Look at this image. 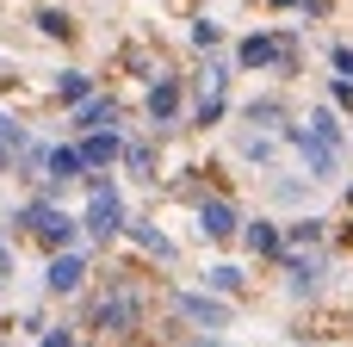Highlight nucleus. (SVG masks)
<instances>
[{
  "mask_svg": "<svg viewBox=\"0 0 353 347\" xmlns=\"http://www.w3.org/2000/svg\"><path fill=\"white\" fill-rule=\"evenodd\" d=\"M43 180H50V186H68V180H87V161H81V149H74V143H56V149L43 155Z\"/></svg>",
  "mask_w": 353,
  "mask_h": 347,
  "instance_id": "9b49d317",
  "label": "nucleus"
},
{
  "mask_svg": "<svg viewBox=\"0 0 353 347\" xmlns=\"http://www.w3.org/2000/svg\"><path fill=\"white\" fill-rule=\"evenodd\" d=\"M205 286H211L217 298H236V292L248 286V273H242V267H230V261H217V267L205 273Z\"/></svg>",
  "mask_w": 353,
  "mask_h": 347,
  "instance_id": "dca6fc26",
  "label": "nucleus"
},
{
  "mask_svg": "<svg viewBox=\"0 0 353 347\" xmlns=\"http://www.w3.org/2000/svg\"><path fill=\"white\" fill-rule=\"evenodd\" d=\"M242 242H248V255H261V261H279V255H285V236H279L267 217H254V224L242 230Z\"/></svg>",
  "mask_w": 353,
  "mask_h": 347,
  "instance_id": "f8f14e48",
  "label": "nucleus"
},
{
  "mask_svg": "<svg viewBox=\"0 0 353 347\" xmlns=\"http://www.w3.org/2000/svg\"><path fill=\"white\" fill-rule=\"evenodd\" d=\"M285 137H292V149L304 155V168H310L316 180H329V174L341 168V149H329V143H316V137H310L304 124H285Z\"/></svg>",
  "mask_w": 353,
  "mask_h": 347,
  "instance_id": "0eeeda50",
  "label": "nucleus"
},
{
  "mask_svg": "<svg viewBox=\"0 0 353 347\" xmlns=\"http://www.w3.org/2000/svg\"><path fill=\"white\" fill-rule=\"evenodd\" d=\"M112 124H118V99H112V93H87V99L68 112V130H81V137H87V130H112Z\"/></svg>",
  "mask_w": 353,
  "mask_h": 347,
  "instance_id": "1a4fd4ad",
  "label": "nucleus"
},
{
  "mask_svg": "<svg viewBox=\"0 0 353 347\" xmlns=\"http://www.w3.org/2000/svg\"><path fill=\"white\" fill-rule=\"evenodd\" d=\"M236 230H242V217H236V205H230L223 192L199 199V236H211V242H230Z\"/></svg>",
  "mask_w": 353,
  "mask_h": 347,
  "instance_id": "6e6552de",
  "label": "nucleus"
},
{
  "mask_svg": "<svg viewBox=\"0 0 353 347\" xmlns=\"http://www.w3.org/2000/svg\"><path fill=\"white\" fill-rule=\"evenodd\" d=\"M285 236V248H304V242H323V217H304V224H292V230H279Z\"/></svg>",
  "mask_w": 353,
  "mask_h": 347,
  "instance_id": "aec40b11",
  "label": "nucleus"
},
{
  "mask_svg": "<svg viewBox=\"0 0 353 347\" xmlns=\"http://www.w3.org/2000/svg\"><path fill=\"white\" fill-rule=\"evenodd\" d=\"M124 224H130V217H124V192H118L112 180H93V186H87V211H81V230L99 236V242H112Z\"/></svg>",
  "mask_w": 353,
  "mask_h": 347,
  "instance_id": "f257e3e1",
  "label": "nucleus"
},
{
  "mask_svg": "<svg viewBox=\"0 0 353 347\" xmlns=\"http://www.w3.org/2000/svg\"><path fill=\"white\" fill-rule=\"evenodd\" d=\"M118 161H124L137 180H155V149H149V143H124V155H118Z\"/></svg>",
  "mask_w": 353,
  "mask_h": 347,
  "instance_id": "f3484780",
  "label": "nucleus"
},
{
  "mask_svg": "<svg viewBox=\"0 0 353 347\" xmlns=\"http://www.w3.org/2000/svg\"><path fill=\"white\" fill-rule=\"evenodd\" d=\"M304 130H310L316 143H329V149H341V124H335V112H316V118H310Z\"/></svg>",
  "mask_w": 353,
  "mask_h": 347,
  "instance_id": "6ab92c4d",
  "label": "nucleus"
},
{
  "mask_svg": "<svg viewBox=\"0 0 353 347\" xmlns=\"http://www.w3.org/2000/svg\"><path fill=\"white\" fill-rule=\"evenodd\" d=\"M118 236H130V242H137L143 255H155V261H174V242H168L161 230H149V224H124Z\"/></svg>",
  "mask_w": 353,
  "mask_h": 347,
  "instance_id": "4468645a",
  "label": "nucleus"
},
{
  "mask_svg": "<svg viewBox=\"0 0 353 347\" xmlns=\"http://www.w3.org/2000/svg\"><path fill=\"white\" fill-rule=\"evenodd\" d=\"M335 68H341V75L353 81V50H347V43H335Z\"/></svg>",
  "mask_w": 353,
  "mask_h": 347,
  "instance_id": "b1692460",
  "label": "nucleus"
},
{
  "mask_svg": "<svg viewBox=\"0 0 353 347\" xmlns=\"http://www.w3.org/2000/svg\"><path fill=\"white\" fill-rule=\"evenodd\" d=\"M347 205H353V186H347Z\"/></svg>",
  "mask_w": 353,
  "mask_h": 347,
  "instance_id": "bb28decb",
  "label": "nucleus"
},
{
  "mask_svg": "<svg viewBox=\"0 0 353 347\" xmlns=\"http://www.w3.org/2000/svg\"><path fill=\"white\" fill-rule=\"evenodd\" d=\"M19 149H25V130H19L12 118H0V174L19 161Z\"/></svg>",
  "mask_w": 353,
  "mask_h": 347,
  "instance_id": "a211bd4d",
  "label": "nucleus"
},
{
  "mask_svg": "<svg viewBox=\"0 0 353 347\" xmlns=\"http://www.w3.org/2000/svg\"><path fill=\"white\" fill-rule=\"evenodd\" d=\"M192 347H223V341H192Z\"/></svg>",
  "mask_w": 353,
  "mask_h": 347,
  "instance_id": "a878e982",
  "label": "nucleus"
},
{
  "mask_svg": "<svg viewBox=\"0 0 353 347\" xmlns=\"http://www.w3.org/2000/svg\"><path fill=\"white\" fill-rule=\"evenodd\" d=\"M192 43L211 50V43H217V25H211V19H192Z\"/></svg>",
  "mask_w": 353,
  "mask_h": 347,
  "instance_id": "4be33fe9",
  "label": "nucleus"
},
{
  "mask_svg": "<svg viewBox=\"0 0 353 347\" xmlns=\"http://www.w3.org/2000/svg\"><path fill=\"white\" fill-rule=\"evenodd\" d=\"M329 99H335L341 112H353V81H347V75H335V87H329Z\"/></svg>",
  "mask_w": 353,
  "mask_h": 347,
  "instance_id": "412c9836",
  "label": "nucleus"
},
{
  "mask_svg": "<svg viewBox=\"0 0 353 347\" xmlns=\"http://www.w3.org/2000/svg\"><path fill=\"white\" fill-rule=\"evenodd\" d=\"M81 286H87V255H81V248H56L50 267H43V292H50V298H68V292H81Z\"/></svg>",
  "mask_w": 353,
  "mask_h": 347,
  "instance_id": "39448f33",
  "label": "nucleus"
},
{
  "mask_svg": "<svg viewBox=\"0 0 353 347\" xmlns=\"http://www.w3.org/2000/svg\"><path fill=\"white\" fill-rule=\"evenodd\" d=\"M87 93H93V75H87V68H62V75H56V99H62L68 112H74Z\"/></svg>",
  "mask_w": 353,
  "mask_h": 347,
  "instance_id": "ddd939ff",
  "label": "nucleus"
},
{
  "mask_svg": "<svg viewBox=\"0 0 353 347\" xmlns=\"http://www.w3.org/2000/svg\"><path fill=\"white\" fill-rule=\"evenodd\" d=\"M137 317H143V298H137L130 286H118V292H105V298L93 304V329H99V335H124V329H137Z\"/></svg>",
  "mask_w": 353,
  "mask_h": 347,
  "instance_id": "7ed1b4c3",
  "label": "nucleus"
},
{
  "mask_svg": "<svg viewBox=\"0 0 353 347\" xmlns=\"http://www.w3.org/2000/svg\"><path fill=\"white\" fill-rule=\"evenodd\" d=\"M37 347H74V329H43Z\"/></svg>",
  "mask_w": 353,
  "mask_h": 347,
  "instance_id": "5701e85b",
  "label": "nucleus"
},
{
  "mask_svg": "<svg viewBox=\"0 0 353 347\" xmlns=\"http://www.w3.org/2000/svg\"><path fill=\"white\" fill-rule=\"evenodd\" d=\"M143 106H149V124H155V130H168V124L180 118L186 93H180V81H174V75H155V81H149V99H143Z\"/></svg>",
  "mask_w": 353,
  "mask_h": 347,
  "instance_id": "423d86ee",
  "label": "nucleus"
},
{
  "mask_svg": "<svg viewBox=\"0 0 353 347\" xmlns=\"http://www.w3.org/2000/svg\"><path fill=\"white\" fill-rule=\"evenodd\" d=\"M74 149H81L87 174H99V168H112V161L124 155V137H118V130H87V137H81Z\"/></svg>",
  "mask_w": 353,
  "mask_h": 347,
  "instance_id": "9d476101",
  "label": "nucleus"
},
{
  "mask_svg": "<svg viewBox=\"0 0 353 347\" xmlns=\"http://www.w3.org/2000/svg\"><path fill=\"white\" fill-rule=\"evenodd\" d=\"M6 273H12V255H6V242H0V279H6Z\"/></svg>",
  "mask_w": 353,
  "mask_h": 347,
  "instance_id": "393cba45",
  "label": "nucleus"
},
{
  "mask_svg": "<svg viewBox=\"0 0 353 347\" xmlns=\"http://www.w3.org/2000/svg\"><path fill=\"white\" fill-rule=\"evenodd\" d=\"M25 230L56 255V248H74V236H81V217H68L62 205H50V199H31L25 205Z\"/></svg>",
  "mask_w": 353,
  "mask_h": 347,
  "instance_id": "f03ea898",
  "label": "nucleus"
},
{
  "mask_svg": "<svg viewBox=\"0 0 353 347\" xmlns=\"http://www.w3.org/2000/svg\"><path fill=\"white\" fill-rule=\"evenodd\" d=\"M168 304H174V317H186V323L205 329V335H217V329L230 323V304H223L217 292H174Z\"/></svg>",
  "mask_w": 353,
  "mask_h": 347,
  "instance_id": "20e7f679",
  "label": "nucleus"
},
{
  "mask_svg": "<svg viewBox=\"0 0 353 347\" xmlns=\"http://www.w3.org/2000/svg\"><path fill=\"white\" fill-rule=\"evenodd\" d=\"M31 19H37V31H43V37H56V43H68V37H74V19H68L62 6H37Z\"/></svg>",
  "mask_w": 353,
  "mask_h": 347,
  "instance_id": "2eb2a0df",
  "label": "nucleus"
}]
</instances>
